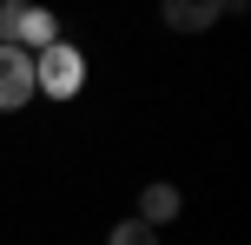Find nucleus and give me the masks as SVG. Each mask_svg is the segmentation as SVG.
<instances>
[{
	"label": "nucleus",
	"mask_w": 251,
	"mask_h": 245,
	"mask_svg": "<svg viewBox=\"0 0 251 245\" xmlns=\"http://www.w3.org/2000/svg\"><path fill=\"white\" fill-rule=\"evenodd\" d=\"M86 86V53H73L66 40H53L47 53H33V93H53V100H73Z\"/></svg>",
	"instance_id": "obj_1"
},
{
	"label": "nucleus",
	"mask_w": 251,
	"mask_h": 245,
	"mask_svg": "<svg viewBox=\"0 0 251 245\" xmlns=\"http://www.w3.org/2000/svg\"><path fill=\"white\" fill-rule=\"evenodd\" d=\"M60 40L47 7H0V47H20V53H47Z\"/></svg>",
	"instance_id": "obj_2"
},
{
	"label": "nucleus",
	"mask_w": 251,
	"mask_h": 245,
	"mask_svg": "<svg viewBox=\"0 0 251 245\" xmlns=\"http://www.w3.org/2000/svg\"><path fill=\"white\" fill-rule=\"evenodd\" d=\"M33 100V53L0 47V113H20Z\"/></svg>",
	"instance_id": "obj_3"
},
{
	"label": "nucleus",
	"mask_w": 251,
	"mask_h": 245,
	"mask_svg": "<svg viewBox=\"0 0 251 245\" xmlns=\"http://www.w3.org/2000/svg\"><path fill=\"white\" fill-rule=\"evenodd\" d=\"M178 206H185V199H178V186H159V179H152L146 192H139V212H132V219H146L152 232H159L165 219H178Z\"/></svg>",
	"instance_id": "obj_4"
},
{
	"label": "nucleus",
	"mask_w": 251,
	"mask_h": 245,
	"mask_svg": "<svg viewBox=\"0 0 251 245\" xmlns=\"http://www.w3.org/2000/svg\"><path fill=\"white\" fill-rule=\"evenodd\" d=\"M218 13H225V7H218V0H172V7H165L159 20L172 27V33H199V27H212Z\"/></svg>",
	"instance_id": "obj_5"
},
{
	"label": "nucleus",
	"mask_w": 251,
	"mask_h": 245,
	"mask_svg": "<svg viewBox=\"0 0 251 245\" xmlns=\"http://www.w3.org/2000/svg\"><path fill=\"white\" fill-rule=\"evenodd\" d=\"M106 245H159V232H152L146 219H119L113 232H106Z\"/></svg>",
	"instance_id": "obj_6"
}]
</instances>
